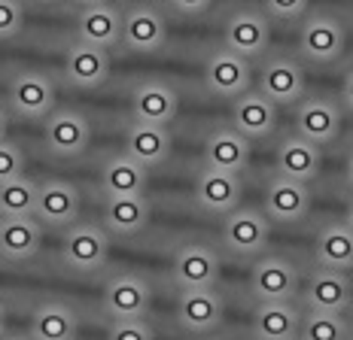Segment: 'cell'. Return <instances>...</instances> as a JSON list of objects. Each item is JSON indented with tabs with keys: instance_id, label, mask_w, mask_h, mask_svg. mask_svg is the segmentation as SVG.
I'll list each match as a JSON object with an SVG mask.
<instances>
[{
	"instance_id": "6da1fadb",
	"label": "cell",
	"mask_w": 353,
	"mask_h": 340,
	"mask_svg": "<svg viewBox=\"0 0 353 340\" xmlns=\"http://www.w3.org/2000/svg\"><path fill=\"white\" fill-rule=\"evenodd\" d=\"M256 83L265 98L274 107H296L307 92V76L301 67V58L283 49H268L259 58V70H256Z\"/></svg>"
},
{
	"instance_id": "7a4b0ae2",
	"label": "cell",
	"mask_w": 353,
	"mask_h": 340,
	"mask_svg": "<svg viewBox=\"0 0 353 340\" xmlns=\"http://www.w3.org/2000/svg\"><path fill=\"white\" fill-rule=\"evenodd\" d=\"M299 58L329 67L347 52V25L329 10H314L299 19Z\"/></svg>"
},
{
	"instance_id": "3957f363",
	"label": "cell",
	"mask_w": 353,
	"mask_h": 340,
	"mask_svg": "<svg viewBox=\"0 0 353 340\" xmlns=\"http://www.w3.org/2000/svg\"><path fill=\"white\" fill-rule=\"evenodd\" d=\"M61 262L77 273H98L110 262V234L98 222H73L64 228Z\"/></svg>"
},
{
	"instance_id": "277c9868",
	"label": "cell",
	"mask_w": 353,
	"mask_h": 340,
	"mask_svg": "<svg viewBox=\"0 0 353 340\" xmlns=\"http://www.w3.org/2000/svg\"><path fill=\"white\" fill-rule=\"evenodd\" d=\"M223 43L247 61H259L271 49V19L259 6H234L223 19Z\"/></svg>"
},
{
	"instance_id": "5b68a950",
	"label": "cell",
	"mask_w": 353,
	"mask_h": 340,
	"mask_svg": "<svg viewBox=\"0 0 353 340\" xmlns=\"http://www.w3.org/2000/svg\"><path fill=\"white\" fill-rule=\"evenodd\" d=\"M271 240V219L262 206H234L223 216V243L232 255L256 258L268 249Z\"/></svg>"
},
{
	"instance_id": "8992f818",
	"label": "cell",
	"mask_w": 353,
	"mask_h": 340,
	"mask_svg": "<svg viewBox=\"0 0 353 340\" xmlns=\"http://www.w3.org/2000/svg\"><path fill=\"white\" fill-rule=\"evenodd\" d=\"M292 125H296V134H301L323 149V146H332L341 137L344 107L332 94H311V98H301L296 103Z\"/></svg>"
},
{
	"instance_id": "52a82bcc",
	"label": "cell",
	"mask_w": 353,
	"mask_h": 340,
	"mask_svg": "<svg viewBox=\"0 0 353 340\" xmlns=\"http://www.w3.org/2000/svg\"><path fill=\"white\" fill-rule=\"evenodd\" d=\"M250 292L256 301H296L301 292L299 264L286 255H256L250 268Z\"/></svg>"
},
{
	"instance_id": "ba28073f",
	"label": "cell",
	"mask_w": 353,
	"mask_h": 340,
	"mask_svg": "<svg viewBox=\"0 0 353 340\" xmlns=\"http://www.w3.org/2000/svg\"><path fill=\"white\" fill-rule=\"evenodd\" d=\"M43 143L55 158H79L92 143V125H88L85 113L73 107H55L43 119Z\"/></svg>"
},
{
	"instance_id": "9c48e42d",
	"label": "cell",
	"mask_w": 353,
	"mask_h": 340,
	"mask_svg": "<svg viewBox=\"0 0 353 340\" xmlns=\"http://www.w3.org/2000/svg\"><path fill=\"white\" fill-rule=\"evenodd\" d=\"M119 43L137 55H156L168 43V21L156 3H131L122 12V36Z\"/></svg>"
},
{
	"instance_id": "30bf717a",
	"label": "cell",
	"mask_w": 353,
	"mask_h": 340,
	"mask_svg": "<svg viewBox=\"0 0 353 340\" xmlns=\"http://www.w3.org/2000/svg\"><path fill=\"white\" fill-rule=\"evenodd\" d=\"M311 186L290 176L274 173L265 182V198H262V210L271 219V225H299L311 216Z\"/></svg>"
},
{
	"instance_id": "8fae6325",
	"label": "cell",
	"mask_w": 353,
	"mask_h": 340,
	"mask_svg": "<svg viewBox=\"0 0 353 340\" xmlns=\"http://www.w3.org/2000/svg\"><path fill=\"white\" fill-rule=\"evenodd\" d=\"M204 85L213 98L234 100L247 88H253V61L225 46L213 49L204 61Z\"/></svg>"
},
{
	"instance_id": "7c38bea8",
	"label": "cell",
	"mask_w": 353,
	"mask_h": 340,
	"mask_svg": "<svg viewBox=\"0 0 353 340\" xmlns=\"http://www.w3.org/2000/svg\"><path fill=\"white\" fill-rule=\"evenodd\" d=\"M10 107L12 113L21 116L28 122H43L49 113L55 109V83L46 76V73L37 70H21L10 79Z\"/></svg>"
},
{
	"instance_id": "4fadbf2b",
	"label": "cell",
	"mask_w": 353,
	"mask_h": 340,
	"mask_svg": "<svg viewBox=\"0 0 353 340\" xmlns=\"http://www.w3.org/2000/svg\"><path fill=\"white\" fill-rule=\"evenodd\" d=\"M307 310H323V313H347L353 310V279L344 270L332 268H314L305 279V289H301Z\"/></svg>"
},
{
	"instance_id": "5bb4252c",
	"label": "cell",
	"mask_w": 353,
	"mask_h": 340,
	"mask_svg": "<svg viewBox=\"0 0 353 340\" xmlns=\"http://www.w3.org/2000/svg\"><path fill=\"white\" fill-rule=\"evenodd\" d=\"M83 195L68 180H43L37 182V206L34 219L43 228H68L79 219Z\"/></svg>"
},
{
	"instance_id": "9a60e30c",
	"label": "cell",
	"mask_w": 353,
	"mask_h": 340,
	"mask_svg": "<svg viewBox=\"0 0 353 340\" xmlns=\"http://www.w3.org/2000/svg\"><path fill=\"white\" fill-rule=\"evenodd\" d=\"M152 307V286L141 273H116L104 286V313L110 319H143Z\"/></svg>"
},
{
	"instance_id": "2e32d148",
	"label": "cell",
	"mask_w": 353,
	"mask_h": 340,
	"mask_svg": "<svg viewBox=\"0 0 353 340\" xmlns=\"http://www.w3.org/2000/svg\"><path fill=\"white\" fill-rule=\"evenodd\" d=\"M219 270L223 262L208 243H183L171 262L174 283L180 289H213L219 283Z\"/></svg>"
},
{
	"instance_id": "e0dca14e",
	"label": "cell",
	"mask_w": 353,
	"mask_h": 340,
	"mask_svg": "<svg viewBox=\"0 0 353 340\" xmlns=\"http://www.w3.org/2000/svg\"><path fill=\"white\" fill-rule=\"evenodd\" d=\"M281 107H274L262 92L247 88L244 94L232 100V128L244 134L250 143H259L277 134V122H281Z\"/></svg>"
},
{
	"instance_id": "ac0fdd59",
	"label": "cell",
	"mask_w": 353,
	"mask_h": 340,
	"mask_svg": "<svg viewBox=\"0 0 353 340\" xmlns=\"http://www.w3.org/2000/svg\"><path fill=\"white\" fill-rule=\"evenodd\" d=\"M225 301L213 289H180L176 298V325L189 334H210L223 325Z\"/></svg>"
},
{
	"instance_id": "d6986e66",
	"label": "cell",
	"mask_w": 353,
	"mask_h": 340,
	"mask_svg": "<svg viewBox=\"0 0 353 340\" xmlns=\"http://www.w3.org/2000/svg\"><path fill=\"white\" fill-rule=\"evenodd\" d=\"M274 167L281 176H290V180L307 182L311 186L323 170V149L311 140H305L301 134H283L274 146Z\"/></svg>"
},
{
	"instance_id": "ffe728a7",
	"label": "cell",
	"mask_w": 353,
	"mask_h": 340,
	"mask_svg": "<svg viewBox=\"0 0 353 340\" xmlns=\"http://www.w3.org/2000/svg\"><path fill=\"white\" fill-rule=\"evenodd\" d=\"M244 186H241L238 173H225V170H213L204 164L201 173L195 176V204L210 216H225L241 204Z\"/></svg>"
},
{
	"instance_id": "44dd1931",
	"label": "cell",
	"mask_w": 353,
	"mask_h": 340,
	"mask_svg": "<svg viewBox=\"0 0 353 340\" xmlns=\"http://www.w3.org/2000/svg\"><path fill=\"white\" fill-rule=\"evenodd\" d=\"M131 113H134V122L171 125L180 113V94L165 79H143L131 92Z\"/></svg>"
},
{
	"instance_id": "7402d4cb",
	"label": "cell",
	"mask_w": 353,
	"mask_h": 340,
	"mask_svg": "<svg viewBox=\"0 0 353 340\" xmlns=\"http://www.w3.org/2000/svg\"><path fill=\"white\" fill-rule=\"evenodd\" d=\"M64 79L73 88L83 92H94L110 79V49L88 46V43L77 40L64 55Z\"/></svg>"
},
{
	"instance_id": "603a6c76",
	"label": "cell",
	"mask_w": 353,
	"mask_h": 340,
	"mask_svg": "<svg viewBox=\"0 0 353 340\" xmlns=\"http://www.w3.org/2000/svg\"><path fill=\"white\" fill-rule=\"evenodd\" d=\"M253 158V143L238 134L232 125L213 128L204 140V164L213 170H225V173H244Z\"/></svg>"
},
{
	"instance_id": "cb8c5ba5",
	"label": "cell",
	"mask_w": 353,
	"mask_h": 340,
	"mask_svg": "<svg viewBox=\"0 0 353 340\" xmlns=\"http://www.w3.org/2000/svg\"><path fill=\"white\" fill-rule=\"evenodd\" d=\"M174 137L168 131V125H150V122H131L125 128V155L143 164L146 170L161 167L171 158Z\"/></svg>"
},
{
	"instance_id": "d4e9b609",
	"label": "cell",
	"mask_w": 353,
	"mask_h": 340,
	"mask_svg": "<svg viewBox=\"0 0 353 340\" xmlns=\"http://www.w3.org/2000/svg\"><path fill=\"white\" fill-rule=\"evenodd\" d=\"M314 258L320 268L353 270V228L344 219H326L314 234Z\"/></svg>"
},
{
	"instance_id": "484cf974",
	"label": "cell",
	"mask_w": 353,
	"mask_h": 340,
	"mask_svg": "<svg viewBox=\"0 0 353 340\" xmlns=\"http://www.w3.org/2000/svg\"><path fill=\"white\" fill-rule=\"evenodd\" d=\"M152 219V206L146 195H107L104 228L116 237H137Z\"/></svg>"
},
{
	"instance_id": "4316f807",
	"label": "cell",
	"mask_w": 353,
	"mask_h": 340,
	"mask_svg": "<svg viewBox=\"0 0 353 340\" xmlns=\"http://www.w3.org/2000/svg\"><path fill=\"white\" fill-rule=\"evenodd\" d=\"M43 249V225L34 216L0 219V258L10 264H25Z\"/></svg>"
},
{
	"instance_id": "83f0119b",
	"label": "cell",
	"mask_w": 353,
	"mask_h": 340,
	"mask_svg": "<svg viewBox=\"0 0 353 340\" xmlns=\"http://www.w3.org/2000/svg\"><path fill=\"white\" fill-rule=\"evenodd\" d=\"M301 313L292 301H259L250 319L253 340H296Z\"/></svg>"
},
{
	"instance_id": "f1b7e54d",
	"label": "cell",
	"mask_w": 353,
	"mask_h": 340,
	"mask_svg": "<svg viewBox=\"0 0 353 340\" xmlns=\"http://www.w3.org/2000/svg\"><path fill=\"white\" fill-rule=\"evenodd\" d=\"M77 36L88 46L113 49L119 46L122 36V12L113 3H98V6H79L77 16Z\"/></svg>"
},
{
	"instance_id": "f546056e",
	"label": "cell",
	"mask_w": 353,
	"mask_h": 340,
	"mask_svg": "<svg viewBox=\"0 0 353 340\" xmlns=\"http://www.w3.org/2000/svg\"><path fill=\"white\" fill-rule=\"evenodd\" d=\"M31 340H77L79 337V316L64 301H43L31 313Z\"/></svg>"
},
{
	"instance_id": "4dcf8cb0",
	"label": "cell",
	"mask_w": 353,
	"mask_h": 340,
	"mask_svg": "<svg viewBox=\"0 0 353 340\" xmlns=\"http://www.w3.org/2000/svg\"><path fill=\"white\" fill-rule=\"evenodd\" d=\"M150 170L137 164L131 155L116 152L101 167V189L104 195H146Z\"/></svg>"
},
{
	"instance_id": "1f68e13d",
	"label": "cell",
	"mask_w": 353,
	"mask_h": 340,
	"mask_svg": "<svg viewBox=\"0 0 353 340\" xmlns=\"http://www.w3.org/2000/svg\"><path fill=\"white\" fill-rule=\"evenodd\" d=\"M37 206V182L28 180L25 173L10 182H0V219L16 216H34Z\"/></svg>"
},
{
	"instance_id": "d6a6232c",
	"label": "cell",
	"mask_w": 353,
	"mask_h": 340,
	"mask_svg": "<svg viewBox=\"0 0 353 340\" xmlns=\"http://www.w3.org/2000/svg\"><path fill=\"white\" fill-rule=\"evenodd\" d=\"M347 319L341 313H323V310H307L299 322L296 340H347Z\"/></svg>"
},
{
	"instance_id": "836d02e7",
	"label": "cell",
	"mask_w": 353,
	"mask_h": 340,
	"mask_svg": "<svg viewBox=\"0 0 353 340\" xmlns=\"http://www.w3.org/2000/svg\"><path fill=\"white\" fill-rule=\"evenodd\" d=\"M307 6H311V0H262L265 16L271 21H283V25L299 21L307 12Z\"/></svg>"
},
{
	"instance_id": "e575fe53",
	"label": "cell",
	"mask_w": 353,
	"mask_h": 340,
	"mask_svg": "<svg viewBox=\"0 0 353 340\" xmlns=\"http://www.w3.org/2000/svg\"><path fill=\"white\" fill-rule=\"evenodd\" d=\"M25 28V3L21 0H0V40H12Z\"/></svg>"
},
{
	"instance_id": "d590c367",
	"label": "cell",
	"mask_w": 353,
	"mask_h": 340,
	"mask_svg": "<svg viewBox=\"0 0 353 340\" xmlns=\"http://www.w3.org/2000/svg\"><path fill=\"white\" fill-rule=\"evenodd\" d=\"M25 152H21V146L10 143V140H0V182H10L16 180V176L25 173Z\"/></svg>"
},
{
	"instance_id": "8d00e7d4",
	"label": "cell",
	"mask_w": 353,
	"mask_h": 340,
	"mask_svg": "<svg viewBox=\"0 0 353 340\" xmlns=\"http://www.w3.org/2000/svg\"><path fill=\"white\" fill-rule=\"evenodd\" d=\"M107 340H156L146 319H113Z\"/></svg>"
},
{
	"instance_id": "74e56055",
	"label": "cell",
	"mask_w": 353,
	"mask_h": 340,
	"mask_svg": "<svg viewBox=\"0 0 353 340\" xmlns=\"http://www.w3.org/2000/svg\"><path fill=\"white\" fill-rule=\"evenodd\" d=\"M171 3V10L176 12V16H183V19H198V16H204V12L213 6V0H168Z\"/></svg>"
},
{
	"instance_id": "f35d334b",
	"label": "cell",
	"mask_w": 353,
	"mask_h": 340,
	"mask_svg": "<svg viewBox=\"0 0 353 340\" xmlns=\"http://www.w3.org/2000/svg\"><path fill=\"white\" fill-rule=\"evenodd\" d=\"M341 107H344V113H353V67L344 73V79H341Z\"/></svg>"
},
{
	"instance_id": "ab89813d",
	"label": "cell",
	"mask_w": 353,
	"mask_h": 340,
	"mask_svg": "<svg viewBox=\"0 0 353 340\" xmlns=\"http://www.w3.org/2000/svg\"><path fill=\"white\" fill-rule=\"evenodd\" d=\"M344 180H347V186L353 191V149L347 152V161H344Z\"/></svg>"
},
{
	"instance_id": "60d3db41",
	"label": "cell",
	"mask_w": 353,
	"mask_h": 340,
	"mask_svg": "<svg viewBox=\"0 0 353 340\" xmlns=\"http://www.w3.org/2000/svg\"><path fill=\"white\" fill-rule=\"evenodd\" d=\"M6 128H10V116H6V109L0 107V140H6Z\"/></svg>"
},
{
	"instance_id": "b9f144b4",
	"label": "cell",
	"mask_w": 353,
	"mask_h": 340,
	"mask_svg": "<svg viewBox=\"0 0 353 340\" xmlns=\"http://www.w3.org/2000/svg\"><path fill=\"white\" fill-rule=\"evenodd\" d=\"M344 222L353 228V195L347 198V206H344Z\"/></svg>"
},
{
	"instance_id": "7bdbcfd3",
	"label": "cell",
	"mask_w": 353,
	"mask_h": 340,
	"mask_svg": "<svg viewBox=\"0 0 353 340\" xmlns=\"http://www.w3.org/2000/svg\"><path fill=\"white\" fill-rule=\"evenodd\" d=\"M77 6H98V3H110V0H73Z\"/></svg>"
},
{
	"instance_id": "ee69618b",
	"label": "cell",
	"mask_w": 353,
	"mask_h": 340,
	"mask_svg": "<svg viewBox=\"0 0 353 340\" xmlns=\"http://www.w3.org/2000/svg\"><path fill=\"white\" fill-rule=\"evenodd\" d=\"M3 328H6V307L0 304V334H3Z\"/></svg>"
},
{
	"instance_id": "f6af8a7d",
	"label": "cell",
	"mask_w": 353,
	"mask_h": 340,
	"mask_svg": "<svg viewBox=\"0 0 353 340\" xmlns=\"http://www.w3.org/2000/svg\"><path fill=\"white\" fill-rule=\"evenodd\" d=\"M34 3H43V6H49V3H61V0H34Z\"/></svg>"
},
{
	"instance_id": "bcb514c9",
	"label": "cell",
	"mask_w": 353,
	"mask_h": 340,
	"mask_svg": "<svg viewBox=\"0 0 353 340\" xmlns=\"http://www.w3.org/2000/svg\"><path fill=\"white\" fill-rule=\"evenodd\" d=\"M0 340H31V337H3L0 334Z\"/></svg>"
},
{
	"instance_id": "7dc6e473",
	"label": "cell",
	"mask_w": 353,
	"mask_h": 340,
	"mask_svg": "<svg viewBox=\"0 0 353 340\" xmlns=\"http://www.w3.org/2000/svg\"><path fill=\"white\" fill-rule=\"evenodd\" d=\"M347 340H353V325H350V328H347Z\"/></svg>"
}]
</instances>
